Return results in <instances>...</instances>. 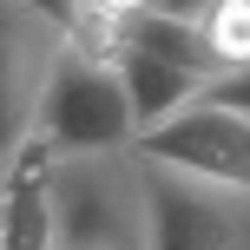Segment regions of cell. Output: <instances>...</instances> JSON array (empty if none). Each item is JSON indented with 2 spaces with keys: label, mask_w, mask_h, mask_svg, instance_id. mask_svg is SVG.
Listing matches in <instances>:
<instances>
[{
  "label": "cell",
  "mask_w": 250,
  "mask_h": 250,
  "mask_svg": "<svg viewBox=\"0 0 250 250\" xmlns=\"http://www.w3.org/2000/svg\"><path fill=\"white\" fill-rule=\"evenodd\" d=\"M53 250H151V191H145L138 151L60 158Z\"/></svg>",
  "instance_id": "6da1fadb"
},
{
  "label": "cell",
  "mask_w": 250,
  "mask_h": 250,
  "mask_svg": "<svg viewBox=\"0 0 250 250\" xmlns=\"http://www.w3.org/2000/svg\"><path fill=\"white\" fill-rule=\"evenodd\" d=\"M40 138H46L60 158H105V151H132V105L112 66H92L60 53L46 79V99H40Z\"/></svg>",
  "instance_id": "7a4b0ae2"
},
{
  "label": "cell",
  "mask_w": 250,
  "mask_h": 250,
  "mask_svg": "<svg viewBox=\"0 0 250 250\" xmlns=\"http://www.w3.org/2000/svg\"><path fill=\"white\" fill-rule=\"evenodd\" d=\"M132 151L145 165H158V171L198 178V185H217V191H250V119L224 112L211 99H198L178 119H165Z\"/></svg>",
  "instance_id": "3957f363"
},
{
  "label": "cell",
  "mask_w": 250,
  "mask_h": 250,
  "mask_svg": "<svg viewBox=\"0 0 250 250\" xmlns=\"http://www.w3.org/2000/svg\"><path fill=\"white\" fill-rule=\"evenodd\" d=\"M60 26L46 7L0 0V165L40 132V99L60 66Z\"/></svg>",
  "instance_id": "277c9868"
},
{
  "label": "cell",
  "mask_w": 250,
  "mask_h": 250,
  "mask_svg": "<svg viewBox=\"0 0 250 250\" xmlns=\"http://www.w3.org/2000/svg\"><path fill=\"white\" fill-rule=\"evenodd\" d=\"M145 191H151V250H250V191H217L158 165H145Z\"/></svg>",
  "instance_id": "5b68a950"
},
{
  "label": "cell",
  "mask_w": 250,
  "mask_h": 250,
  "mask_svg": "<svg viewBox=\"0 0 250 250\" xmlns=\"http://www.w3.org/2000/svg\"><path fill=\"white\" fill-rule=\"evenodd\" d=\"M53 171L60 151L40 132L0 165V250H53Z\"/></svg>",
  "instance_id": "8992f818"
},
{
  "label": "cell",
  "mask_w": 250,
  "mask_h": 250,
  "mask_svg": "<svg viewBox=\"0 0 250 250\" xmlns=\"http://www.w3.org/2000/svg\"><path fill=\"white\" fill-rule=\"evenodd\" d=\"M119 86H125V105H132V132L138 138L158 132L165 119H178L185 105H198L204 92H211L191 66L165 60V53H151V46H132L119 60Z\"/></svg>",
  "instance_id": "52a82bcc"
},
{
  "label": "cell",
  "mask_w": 250,
  "mask_h": 250,
  "mask_svg": "<svg viewBox=\"0 0 250 250\" xmlns=\"http://www.w3.org/2000/svg\"><path fill=\"white\" fill-rule=\"evenodd\" d=\"M53 26H60V46L73 60H92V66H112L132 53L138 40V0H60L46 7Z\"/></svg>",
  "instance_id": "ba28073f"
},
{
  "label": "cell",
  "mask_w": 250,
  "mask_h": 250,
  "mask_svg": "<svg viewBox=\"0 0 250 250\" xmlns=\"http://www.w3.org/2000/svg\"><path fill=\"white\" fill-rule=\"evenodd\" d=\"M204 53H211L217 79L224 73H250V0H204Z\"/></svg>",
  "instance_id": "9c48e42d"
},
{
  "label": "cell",
  "mask_w": 250,
  "mask_h": 250,
  "mask_svg": "<svg viewBox=\"0 0 250 250\" xmlns=\"http://www.w3.org/2000/svg\"><path fill=\"white\" fill-rule=\"evenodd\" d=\"M211 105H224V112H237V119H250V73H224L211 92H204Z\"/></svg>",
  "instance_id": "30bf717a"
}]
</instances>
